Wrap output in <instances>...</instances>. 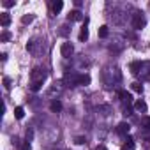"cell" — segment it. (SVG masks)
<instances>
[{
  "label": "cell",
  "instance_id": "6da1fadb",
  "mask_svg": "<svg viewBox=\"0 0 150 150\" xmlns=\"http://www.w3.org/2000/svg\"><path fill=\"white\" fill-rule=\"evenodd\" d=\"M60 53H62V57H64V58H69V57L74 53L72 44H71V42H62V46H60Z\"/></svg>",
  "mask_w": 150,
  "mask_h": 150
},
{
  "label": "cell",
  "instance_id": "7a4b0ae2",
  "mask_svg": "<svg viewBox=\"0 0 150 150\" xmlns=\"http://www.w3.org/2000/svg\"><path fill=\"white\" fill-rule=\"evenodd\" d=\"M132 27L138 28V30L145 27V18H143L141 13H136V14H134V18H132Z\"/></svg>",
  "mask_w": 150,
  "mask_h": 150
},
{
  "label": "cell",
  "instance_id": "3957f363",
  "mask_svg": "<svg viewBox=\"0 0 150 150\" xmlns=\"http://www.w3.org/2000/svg\"><path fill=\"white\" fill-rule=\"evenodd\" d=\"M120 101H122V104H125V106H131L132 104V96L127 92V90H120Z\"/></svg>",
  "mask_w": 150,
  "mask_h": 150
},
{
  "label": "cell",
  "instance_id": "277c9868",
  "mask_svg": "<svg viewBox=\"0 0 150 150\" xmlns=\"http://www.w3.org/2000/svg\"><path fill=\"white\" fill-rule=\"evenodd\" d=\"M44 78H46V74L41 69H34V72H32V81H44Z\"/></svg>",
  "mask_w": 150,
  "mask_h": 150
},
{
  "label": "cell",
  "instance_id": "5b68a950",
  "mask_svg": "<svg viewBox=\"0 0 150 150\" xmlns=\"http://www.w3.org/2000/svg\"><path fill=\"white\" fill-rule=\"evenodd\" d=\"M129 69H131V72L132 74H139L141 72V69H143V62H131V65H129Z\"/></svg>",
  "mask_w": 150,
  "mask_h": 150
},
{
  "label": "cell",
  "instance_id": "8992f818",
  "mask_svg": "<svg viewBox=\"0 0 150 150\" xmlns=\"http://www.w3.org/2000/svg\"><path fill=\"white\" fill-rule=\"evenodd\" d=\"M67 20H69V21H81L83 16H81L80 11H71V13L67 14Z\"/></svg>",
  "mask_w": 150,
  "mask_h": 150
},
{
  "label": "cell",
  "instance_id": "52a82bcc",
  "mask_svg": "<svg viewBox=\"0 0 150 150\" xmlns=\"http://www.w3.org/2000/svg\"><path fill=\"white\" fill-rule=\"evenodd\" d=\"M0 25H2L4 28L11 25V14L9 13H2V14H0Z\"/></svg>",
  "mask_w": 150,
  "mask_h": 150
},
{
  "label": "cell",
  "instance_id": "ba28073f",
  "mask_svg": "<svg viewBox=\"0 0 150 150\" xmlns=\"http://www.w3.org/2000/svg\"><path fill=\"white\" fill-rule=\"evenodd\" d=\"M134 110H136V111H139V113H145V111H146V103H145L143 99L134 101Z\"/></svg>",
  "mask_w": 150,
  "mask_h": 150
},
{
  "label": "cell",
  "instance_id": "9c48e42d",
  "mask_svg": "<svg viewBox=\"0 0 150 150\" xmlns=\"http://www.w3.org/2000/svg\"><path fill=\"white\" fill-rule=\"evenodd\" d=\"M129 129H131V125H129L127 122H120V124L117 125V132H118V134H127Z\"/></svg>",
  "mask_w": 150,
  "mask_h": 150
},
{
  "label": "cell",
  "instance_id": "30bf717a",
  "mask_svg": "<svg viewBox=\"0 0 150 150\" xmlns=\"http://www.w3.org/2000/svg\"><path fill=\"white\" fill-rule=\"evenodd\" d=\"M78 85H81V87L90 85V76H88V74H80V76H78Z\"/></svg>",
  "mask_w": 150,
  "mask_h": 150
},
{
  "label": "cell",
  "instance_id": "8fae6325",
  "mask_svg": "<svg viewBox=\"0 0 150 150\" xmlns=\"http://www.w3.org/2000/svg\"><path fill=\"white\" fill-rule=\"evenodd\" d=\"M62 7H64V2H62V0H57V2H53L51 4V11L57 14V13H60L62 11Z\"/></svg>",
  "mask_w": 150,
  "mask_h": 150
},
{
  "label": "cell",
  "instance_id": "7c38bea8",
  "mask_svg": "<svg viewBox=\"0 0 150 150\" xmlns=\"http://www.w3.org/2000/svg\"><path fill=\"white\" fill-rule=\"evenodd\" d=\"M134 141H132V138H127L125 139V143H124V146H122V150H134Z\"/></svg>",
  "mask_w": 150,
  "mask_h": 150
},
{
  "label": "cell",
  "instance_id": "4fadbf2b",
  "mask_svg": "<svg viewBox=\"0 0 150 150\" xmlns=\"http://www.w3.org/2000/svg\"><path fill=\"white\" fill-rule=\"evenodd\" d=\"M50 108H51V111H55V113H58V111L62 110V103H60V101H53V103L50 104Z\"/></svg>",
  "mask_w": 150,
  "mask_h": 150
},
{
  "label": "cell",
  "instance_id": "5bb4252c",
  "mask_svg": "<svg viewBox=\"0 0 150 150\" xmlns=\"http://www.w3.org/2000/svg\"><path fill=\"white\" fill-rule=\"evenodd\" d=\"M23 115H25V110H23L21 106H18V108H14V117H16L18 120H21V118H23Z\"/></svg>",
  "mask_w": 150,
  "mask_h": 150
},
{
  "label": "cell",
  "instance_id": "9a60e30c",
  "mask_svg": "<svg viewBox=\"0 0 150 150\" xmlns=\"http://www.w3.org/2000/svg\"><path fill=\"white\" fill-rule=\"evenodd\" d=\"M88 39V28L87 27H81V32H80V41H87Z\"/></svg>",
  "mask_w": 150,
  "mask_h": 150
},
{
  "label": "cell",
  "instance_id": "2e32d148",
  "mask_svg": "<svg viewBox=\"0 0 150 150\" xmlns=\"http://www.w3.org/2000/svg\"><path fill=\"white\" fill-rule=\"evenodd\" d=\"M99 37H108V27L106 25H103V27H99Z\"/></svg>",
  "mask_w": 150,
  "mask_h": 150
},
{
  "label": "cell",
  "instance_id": "e0dca14e",
  "mask_svg": "<svg viewBox=\"0 0 150 150\" xmlns=\"http://www.w3.org/2000/svg\"><path fill=\"white\" fill-rule=\"evenodd\" d=\"M131 88H132L134 92H138V94H141V92H143V87H141L139 83H136V81H134V83H131Z\"/></svg>",
  "mask_w": 150,
  "mask_h": 150
},
{
  "label": "cell",
  "instance_id": "ac0fdd59",
  "mask_svg": "<svg viewBox=\"0 0 150 150\" xmlns=\"http://www.w3.org/2000/svg\"><path fill=\"white\" fill-rule=\"evenodd\" d=\"M21 21H23L25 25H27V23H32V21H34V14H25V16L21 18Z\"/></svg>",
  "mask_w": 150,
  "mask_h": 150
},
{
  "label": "cell",
  "instance_id": "d6986e66",
  "mask_svg": "<svg viewBox=\"0 0 150 150\" xmlns=\"http://www.w3.org/2000/svg\"><path fill=\"white\" fill-rule=\"evenodd\" d=\"M9 39H11V34H9L7 30H4V32H2V35H0V41L6 42V41H9Z\"/></svg>",
  "mask_w": 150,
  "mask_h": 150
},
{
  "label": "cell",
  "instance_id": "ffe728a7",
  "mask_svg": "<svg viewBox=\"0 0 150 150\" xmlns=\"http://www.w3.org/2000/svg\"><path fill=\"white\" fill-rule=\"evenodd\" d=\"M41 87H42V81H32V87H30V88H32L34 92H37Z\"/></svg>",
  "mask_w": 150,
  "mask_h": 150
},
{
  "label": "cell",
  "instance_id": "44dd1931",
  "mask_svg": "<svg viewBox=\"0 0 150 150\" xmlns=\"http://www.w3.org/2000/svg\"><path fill=\"white\" fill-rule=\"evenodd\" d=\"M143 125H145L146 129H150V117H145V118H143Z\"/></svg>",
  "mask_w": 150,
  "mask_h": 150
},
{
  "label": "cell",
  "instance_id": "7402d4cb",
  "mask_svg": "<svg viewBox=\"0 0 150 150\" xmlns=\"http://www.w3.org/2000/svg\"><path fill=\"white\" fill-rule=\"evenodd\" d=\"M2 4H4V7H13V6H14V2H13V0H4Z\"/></svg>",
  "mask_w": 150,
  "mask_h": 150
},
{
  "label": "cell",
  "instance_id": "603a6c76",
  "mask_svg": "<svg viewBox=\"0 0 150 150\" xmlns=\"http://www.w3.org/2000/svg\"><path fill=\"white\" fill-rule=\"evenodd\" d=\"M74 141H76L78 145H81V143H85V138H83V136H78L76 139H74Z\"/></svg>",
  "mask_w": 150,
  "mask_h": 150
},
{
  "label": "cell",
  "instance_id": "cb8c5ba5",
  "mask_svg": "<svg viewBox=\"0 0 150 150\" xmlns=\"http://www.w3.org/2000/svg\"><path fill=\"white\" fill-rule=\"evenodd\" d=\"M21 150H30V143H28V141H25V143H23V146H21Z\"/></svg>",
  "mask_w": 150,
  "mask_h": 150
},
{
  "label": "cell",
  "instance_id": "d4e9b609",
  "mask_svg": "<svg viewBox=\"0 0 150 150\" xmlns=\"http://www.w3.org/2000/svg\"><path fill=\"white\" fill-rule=\"evenodd\" d=\"M4 83H6V88H11V81H9V78H4Z\"/></svg>",
  "mask_w": 150,
  "mask_h": 150
},
{
  "label": "cell",
  "instance_id": "484cf974",
  "mask_svg": "<svg viewBox=\"0 0 150 150\" xmlns=\"http://www.w3.org/2000/svg\"><path fill=\"white\" fill-rule=\"evenodd\" d=\"M96 150H108V148H106V146H104V145H99V146H97V148H96Z\"/></svg>",
  "mask_w": 150,
  "mask_h": 150
}]
</instances>
